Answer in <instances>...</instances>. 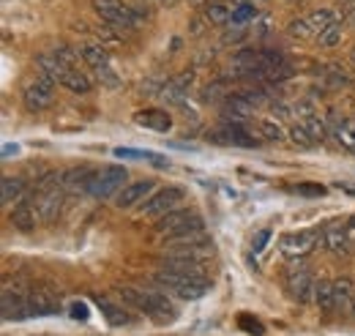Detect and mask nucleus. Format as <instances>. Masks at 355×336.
<instances>
[{
  "instance_id": "obj_1",
  "label": "nucleus",
  "mask_w": 355,
  "mask_h": 336,
  "mask_svg": "<svg viewBox=\"0 0 355 336\" xmlns=\"http://www.w3.org/2000/svg\"><path fill=\"white\" fill-rule=\"evenodd\" d=\"M121 298L159 323H173L178 314L173 301L162 293H150V290H139V287H121Z\"/></svg>"
},
{
  "instance_id": "obj_13",
  "label": "nucleus",
  "mask_w": 355,
  "mask_h": 336,
  "mask_svg": "<svg viewBox=\"0 0 355 336\" xmlns=\"http://www.w3.org/2000/svg\"><path fill=\"white\" fill-rule=\"evenodd\" d=\"M28 306H31V317H49L60 312V295L52 287H31L28 290Z\"/></svg>"
},
{
  "instance_id": "obj_5",
  "label": "nucleus",
  "mask_w": 355,
  "mask_h": 336,
  "mask_svg": "<svg viewBox=\"0 0 355 336\" xmlns=\"http://www.w3.org/2000/svg\"><path fill=\"white\" fill-rule=\"evenodd\" d=\"M320 244H322V230L320 227H306V230L284 233L279 238V252L287 260H301V257H309Z\"/></svg>"
},
{
  "instance_id": "obj_40",
  "label": "nucleus",
  "mask_w": 355,
  "mask_h": 336,
  "mask_svg": "<svg viewBox=\"0 0 355 336\" xmlns=\"http://www.w3.org/2000/svg\"><path fill=\"white\" fill-rule=\"evenodd\" d=\"M268 241H270V230H260L257 235H254V241H252V249H254V254H260L263 249L268 246Z\"/></svg>"
},
{
  "instance_id": "obj_20",
  "label": "nucleus",
  "mask_w": 355,
  "mask_h": 336,
  "mask_svg": "<svg viewBox=\"0 0 355 336\" xmlns=\"http://www.w3.org/2000/svg\"><path fill=\"white\" fill-rule=\"evenodd\" d=\"M167 271H175L183 276H197L205 279V262L202 260H189V257H167Z\"/></svg>"
},
{
  "instance_id": "obj_19",
  "label": "nucleus",
  "mask_w": 355,
  "mask_h": 336,
  "mask_svg": "<svg viewBox=\"0 0 355 336\" xmlns=\"http://www.w3.org/2000/svg\"><path fill=\"white\" fill-rule=\"evenodd\" d=\"M36 63H39V69H42V74H46L49 80H55V83H63L66 80V74L71 72L55 52H42L39 58H36Z\"/></svg>"
},
{
  "instance_id": "obj_45",
  "label": "nucleus",
  "mask_w": 355,
  "mask_h": 336,
  "mask_svg": "<svg viewBox=\"0 0 355 336\" xmlns=\"http://www.w3.org/2000/svg\"><path fill=\"white\" fill-rule=\"evenodd\" d=\"M350 309H353V314H355V298H353V303H350Z\"/></svg>"
},
{
  "instance_id": "obj_31",
  "label": "nucleus",
  "mask_w": 355,
  "mask_h": 336,
  "mask_svg": "<svg viewBox=\"0 0 355 336\" xmlns=\"http://www.w3.org/2000/svg\"><path fill=\"white\" fill-rule=\"evenodd\" d=\"M334 134H336V142H339L345 151L355 153V121H345V124H339Z\"/></svg>"
},
{
  "instance_id": "obj_37",
  "label": "nucleus",
  "mask_w": 355,
  "mask_h": 336,
  "mask_svg": "<svg viewBox=\"0 0 355 336\" xmlns=\"http://www.w3.org/2000/svg\"><path fill=\"white\" fill-rule=\"evenodd\" d=\"M96 80L104 85V87H121V77L115 74V69H112V66L98 69V72H96Z\"/></svg>"
},
{
  "instance_id": "obj_16",
  "label": "nucleus",
  "mask_w": 355,
  "mask_h": 336,
  "mask_svg": "<svg viewBox=\"0 0 355 336\" xmlns=\"http://www.w3.org/2000/svg\"><path fill=\"white\" fill-rule=\"evenodd\" d=\"M0 309H3V320H25V317H31L28 293L6 287L3 295H0Z\"/></svg>"
},
{
  "instance_id": "obj_41",
  "label": "nucleus",
  "mask_w": 355,
  "mask_h": 336,
  "mask_svg": "<svg viewBox=\"0 0 355 336\" xmlns=\"http://www.w3.org/2000/svg\"><path fill=\"white\" fill-rule=\"evenodd\" d=\"M71 317H74V320H85L88 314H85V309H83V306H74V314H71Z\"/></svg>"
},
{
  "instance_id": "obj_28",
  "label": "nucleus",
  "mask_w": 355,
  "mask_h": 336,
  "mask_svg": "<svg viewBox=\"0 0 355 336\" xmlns=\"http://www.w3.org/2000/svg\"><path fill=\"white\" fill-rule=\"evenodd\" d=\"M314 303H317L322 312H334V279H322V282H317Z\"/></svg>"
},
{
  "instance_id": "obj_17",
  "label": "nucleus",
  "mask_w": 355,
  "mask_h": 336,
  "mask_svg": "<svg viewBox=\"0 0 355 336\" xmlns=\"http://www.w3.org/2000/svg\"><path fill=\"white\" fill-rule=\"evenodd\" d=\"M8 221H11L17 230L31 233V230H36V227H39L42 213H39V208H36V203H33V200H22V203H17V205H14Z\"/></svg>"
},
{
  "instance_id": "obj_32",
  "label": "nucleus",
  "mask_w": 355,
  "mask_h": 336,
  "mask_svg": "<svg viewBox=\"0 0 355 336\" xmlns=\"http://www.w3.org/2000/svg\"><path fill=\"white\" fill-rule=\"evenodd\" d=\"M254 17H257V6H254V3L241 0V3L232 6V25H246V22L254 19Z\"/></svg>"
},
{
  "instance_id": "obj_35",
  "label": "nucleus",
  "mask_w": 355,
  "mask_h": 336,
  "mask_svg": "<svg viewBox=\"0 0 355 336\" xmlns=\"http://www.w3.org/2000/svg\"><path fill=\"white\" fill-rule=\"evenodd\" d=\"M257 131H260L263 140H270V142H279V140L284 137V128L279 126V124H273V121H260V124H257Z\"/></svg>"
},
{
  "instance_id": "obj_2",
  "label": "nucleus",
  "mask_w": 355,
  "mask_h": 336,
  "mask_svg": "<svg viewBox=\"0 0 355 336\" xmlns=\"http://www.w3.org/2000/svg\"><path fill=\"white\" fill-rule=\"evenodd\" d=\"M205 227V219L197 213V210H186L178 208L164 213L159 221H156V233L159 235H167L170 241L175 238H189V235H200Z\"/></svg>"
},
{
  "instance_id": "obj_25",
  "label": "nucleus",
  "mask_w": 355,
  "mask_h": 336,
  "mask_svg": "<svg viewBox=\"0 0 355 336\" xmlns=\"http://www.w3.org/2000/svg\"><path fill=\"white\" fill-rule=\"evenodd\" d=\"M3 205H17V203H22V194H25V183H22V178H3Z\"/></svg>"
},
{
  "instance_id": "obj_11",
  "label": "nucleus",
  "mask_w": 355,
  "mask_h": 336,
  "mask_svg": "<svg viewBox=\"0 0 355 336\" xmlns=\"http://www.w3.org/2000/svg\"><path fill=\"white\" fill-rule=\"evenodd\" d=\"M22 101L31 112H42L46 110L52 101H55V80H49L46 74H39L33 83L25 87L22 93Z\"/></svg>"
},
{
  "instance_id": "obj_24",
  "label": "nucleus",
  "mask_w": 355,
  "mask_h": 336,
  "mask_svg": "<svg viewBox=\"0 0 355 336\" xmlns=\"http://www.w3.org/2000/svg\"><path fill=\"white\" fill-rule=\"evenodd\" d=\"M306 22H309L311 33H314V39H317L325 28H331L334 22H339V17H336L331 8H317V11H311L309 17H306Z\"/></svg>"
},
{
  "instance_id": "obj_9",
  "label": "nucleus",
  "mask_w": 355,
  "mask_h": 336,
  "mask_svg": "<svg viewBox=\"0 0 355 336\" xmlns=\"http://www.w3.org/2000/svg\"><path fill=\"white\" fill-rule=\"evenodd\" d=\"M214 254V241L200 235H189V238H175L167 244V257H189V260H208Z\"/></svg>"
},
{
  "instance_id": "obj_18",
  "label": "nucleus",
  "mask_w": 355,
  "mask_h": 336,
  "mask_svg": "<svg viewBox=\"0 0 355 336\" xmlns=\"http://www.w3.org/2000/svg\"><path fill=\"white\" fill-rule=\"evenodd\" d=\"M134 124H137V126L153 128V131H170V128H173V118H170L164 110L148 107V110L134 112Z\"/></svg>"
},
{
  "instance_id": "obj_23",
  "label": "nucleus",
  "mask_w": 355,
  "mask_h": 336,
  "mask_svg": "<svg viewBox=\"0 0 355 336\" xmlns=\"http://www.w3.org/2000/svg\"><path fill=\"white\" fill-rule=\"evenodd\" d=\"M355 290L350 279H334V312H342L353 303Z\"/></svg>"
},
{
  "instance_id": "obj_33",
  "label": "nucleus",
  "mask_w": 355,
  "mask_h": 336,
  "mask_svg": "<svg viewBox=\"0 0 355 336\" xmlns=\"http://www.w3.org/2000/svg\"><path fill=\"white\" fill-rule=\"evenodd\" d=\"M115 156H118V159H150L153 165H159V167H167L164 156H159V153H150V151H134V148H115Z\"/></svg>"
},
{
  "instance_id": "obj_29",
  "label": "nucleus",
  "mask_w": 355,
  "mask_h": 336,
  "mask_svg": "<svg viewBox=\"0 0 355 336\" xmlns=\"http://www.w3.org/2000/svg\"><path fill=\"white\" fill-rule=\"evenodd\" d=\"M342 36H345V22L339 19V22H334L331 28H325L314 42L320 44V47H325V49H331V47H336V44L342 42Z\"/></svg>"
},
{
  "instance_id": "obj_3",
  "label": "nucleus",
  "mask_w": 355,
  "mask_h": 336,
  "mask_svg": "<svg viewBox=\"0 0 355 336\" xmlns=\"http://www.w3.org/2000/svg\"><path fill=\"white\" fill-rule=\"evenodd\" d=\"M156 285H162L167 293L178 295V298H186V301H197L208 293V279H197V276H183V274H175V271H159L156 276Z\"/></svg>"
},
{
  "instance_id": "obj_10",
  "label": "nucleus",
  "mask_w": 355,
  "mask_h": 336,
  "mask_svg": "<svg viewBox=\"0 0 355 336\" xmlns=\"http://www.w3.org/2000/svg\"><path fill=\"white\" fill-rule=\"evenodd\" d=\"M211 142H219V145H235V148H257L260 140L254 137V131L243 124H224L222 128L211 131L208 134Z\"/></svg>"
},
{
  "instance_id": "obj_21",
  "label": "nucleus",
  "mask_w": 355,
  "mask_h": 336,
  "mask_svg": "<svg viewBox=\"0 0 355 336\" xmlns=\"http://www.w3.org/2000/svg\"><path fill=\"white\" fill-rule=\"evenodd\" d=\"M93 303L104 312V317H107L112 326H129V323H132V317H129L121 306H115L110 298H104V295H93Z\"/></svg>"
},
{
  "instance_id": "obj_15",
  "label": "nucleus",
  "mask_w": 355,
  "mask_h": 336,
  "mask_svg": "<svg viewBox=\"0 0 355 336\" xmlns=\"http://www.w3.org/2000/svg\"><path fill=\"white\" fill-rule=\"evenodd\" d=\"M322 246L334 254V257H347V254L353 252V241H350L347 224H342V221L325 224L322 227Z\"/></svg>"
},
{
  "instance_id": "obj_44",
  "label": "nucleus",
  "mask_w": 355,
  "mask_h": 336,
  "mask_svg": "<svg viewBox=\"0 0 355 336\" xmlns=\"http://www.w3.org/2000/svg\"><path fill=\"white\" fill-rule=\"evenodd\" d=\"M287 3H293V6H298V3H304V0H287Z\"/></svg>"
},
{
  "instance_id": "obj_26",
  "label": "nucleus",
  "mask_w": 355,
  "mask_h": 336,
  "mask_svg": "<svg viewBox=\"0 0 355 336\" xmlns=\"http://www.w3.org/2000/svg\"><path fill=\"white\" fill-rule=\"evenodd\" d=\"M205 17H208L214 25L224 28V25L232 22V6H227V3H222V0H214V3L205 6Z\"/></svg>"
},
{
  "instance_id": "obj_39",
  "label": "nucleus",
  "mask_w": 355,
  "mask_h": 336,
  "mask_svg": "<svg viewBox=\"0 0 355 336\" xmlns=\"http://www.w3.org/2000/svg\"><path fill=\"white\" fill-rule=\"evenodd\" d=\"M241 328H243V331H249V334H257V336H263V334H266V328H263V323H257V320H252L249 314H241Z\"/></svg>"
},
{
  "instance_id": "obj_8",
  "label": "nucleus",
  "mask_w": 355,
  "mask_h": 336,
  "mask_svg": "<svg viewBox=\"0 0 355 336\" xmlns=\"http://www.w3.org/2000/svg\"><path fill=\"white\" fill-rule=\"evenodd\" d=\"M284 290L290 293L293 301H301L306 303L314 298V290H317V282L311 276V271L306 265H290L284 271Z\"/></svg>"
},
{
  "instance_id": "obj_43",
  "label": "nucleus",
  "mask_w": 355,
  "mask_h": 336,
  "mask_svg": "<svg viewBox=\"0 0 355 336\" xmlns=\"http://www.w3.org/2000/svg\"><path fill=\"white\" fill-rule=\"evenodd\" d=\"M347 25H355V8L347 11Z\"/></svg>"
},
{
  "instance_id": "obj_4",
  "label": "nucleus",
  "mask_w": 355,
  "mask_h": 336,
  "mask_svg": "<svg viewBox=\"0 0 355 336\" xmlns=\"http://www.w3.org/2000/svg\"><path fill=\"white\" fill-rule=\"evenodd\" d=\"M126 178H129V172H126V167H121V165L98 167L93 169L85 192L93 194V197H98V200H107L112 194H121V189L126 186Z\"/></svg>"
},
{
  "instance_id": "obj_27",
  "label": "nucleus",
  "mask_w": 355,
  "mask_h": 336,
  "mask_svg": "<svg viewBox=\"0 0 355 336\" xmlns=\"http://www.w3.org/2000/svg\"><path fill=\"white\" fill-rule=\"evenodd\" d=\"M90 175H93V169H88V167L66 169V172L60 175V183H63L66 189H88Z\"/></svg>"
},
{
  "instance_id": "obj_6",
  "label": "nucleus",
  "mask_w": 355,
  "mask_h": 336,
  "mask_svg": "<svg viewBox=\"0 0 355 336\" xmlns=\"http://www.w3.org/2000/svg\"><path fill=\"white\" fill-rule=\"evenodd\" d=\"M58 180H60L58 172L46 175L44 180L39 183L36 194H33V203H36V208H39V213H42V221H55L58 213H60L63 192H60V183H58Z\"/></svg>"
},
{
  "instance_id": "obj_30",
  "label": "nucleus",
  "mask_w": 355,
  "mask_h": 336,
  "mask_svg": "<svg viewBox=\"0 0 355 336\" xmlns=\"http://www.w3.org/2000/svg\"><path fill=\"white\" fill-rule=\"evenodd\" d=\"M60 85H63L66 90H71V93H88V90H90L88 74H83L80 69H71V72L66 74V80H63Z\"/></svg>"
},
{
  "instance_id": "obj_38",
  "label": "nucleus",
  "mask_w": 355,
  "mask_h": 336,
  "mask_svg": "<svg viewBox=\"0 0 355 336\" xmlns=\"http://www.w3.org/2000/svg\"><path fill=\"white\" fill-rule=\"evenodd\" d=\"M293 192L301 194V197H322L325 186H320V183H298V186H293Z\"/></svg>"
},
{
  "instance_id": "obj_14",
  "label": "nucleus",
  "mask_w": 355,
  "mask_h": 336,
  "mask_svg": "<svg viewBox=\"0 0 355 336\" xmlns=\"http://www.w3.org/2000/svg\"><path fill=\"white\" fill-rule=\"evenodd\" d=\"M153 194H156V180L142 178V180L126 183V186L121 189V194L115 197V203H118V208H134V205L148 203Z\"/></svg>"
},
{
  "instance_id": "obj_12",
  "label": "nucleus",
  "mask_w": 355,
  "mask_h": 336,
  "mask_svg": "<svg viewBox=\"0 0 355 336\" xmlns=\"http://www.w3.org/2000/svg\"><path fill=\"white\" fill-rule=\"evenodd\" d=\"M186 200V192L183 189H178V186H167V189H159L145 205H142V213L145 216H164V213H170V210H178V205Z\"/></svg>"
},
{
  "instance_id": "obj_34",
  "label": "nucleus",
  "mask_w": 355,
  "mask_h": 336,
  "mask_svg": "<svg viewBox=\"0 0 355 336\" xmlns=\"http://www.w3.org/2000/svg\"><path fill=\"white\" fill-rule=\"evenodd\" d=\"M290 140H293V142H295V145H298V148H306V151H309V148H314V145H317V140H314V134H311L309 128L304 126V124H298V126H293L290 128Z\"/></svg>"
},
{
  "instance_id": "obj_36",
  "label": "nucleus",
  "mask_w": 355,
  "mask_h": 336,
  "mask_svg": "<svg viewBox=\"0 0 355 336\" xmlns=\"http://www.w3.org/2000/svg\"><path fill=\"white\" fill-rule=\"evenodd\" d=\"M287 33H290L293 39H314V33H311L306 17H304V19H293V22L287 25Z\"/></svg>"
},
{
  "instance_id": "obj_22",
  "label": "nucleus",
  "mask_w": 355,
  "mask_h": 336,
  "mask_svg": "<svg viewBox=\"0 0 355 336\" xmlns=\"http://www.w3.org/2000/svg\"><path fill=\"white\" fill-rule=\"evenodd\" d=\"M80 55H83V60L88 63L93 72L110 66V52H107L104 47H98V44H85V47L80 49Z\"/></svg>"
},
{
  "instance_id": "obj_42",
  "label": "nucleus",
  "mask_w": 355,
  "mask_h": 336,
  "mask_svg": "<svg viewBox=\"0 0 355 336\" xmlns=\"http://www.w3.org/2000/svg\"><path fill=\"white\" fill-rule=\"evenodd\" d=\"M347 233H350V241H353V249H355V216L347 221Z\"/></svg>"
},
{
  "instance_id": "obj_7",
  "label": "nucleus",
  "mask_w": 355,
  "mask_h": 336,
  "mask_svg": "<svg viewBox=\"0 0 355 336\" xmlns=\"http://www.w3.org/2000/svg\"><path fill=\"white\" fill-rule=\"evenodd\" d=\"M93 3V8H96V14L107 22V25H112V28H121V31H132L137 28V11H134L132 6H126V3H121V0H90Z\"/></svg>"
}]
</instances>
